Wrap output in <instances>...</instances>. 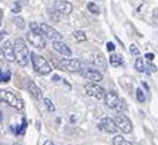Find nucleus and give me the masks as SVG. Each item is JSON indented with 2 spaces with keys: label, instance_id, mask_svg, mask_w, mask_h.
Instances as JSON below:
<instances>
[{
  "label": "nucleus",
  "instance_id": "f257e3e1",
  "mask_svg": "<svg viewBox=\"0 0 158 145\" xmlns=\"http://www.w3.org/2000/svg\"><path fill=\"white\" fill-rule=\"evenodd\" d=\"M0 101L7 104L11 108L19 110V111H22L24 108V101L22 100V97L15 94L10 90H0Z\"/></svg>",
  "mask_w": 158,
  "mask_h": 145
},
{
  "label": "nucleus",
  "instance_id": "f03ea898",
  "mask_svg": "<svg viewBox=\"0 0 158 145\" xmlns=\"http://www.w3.org/2000/svg\"><path fill=\"white\" fill-rule=\"evenodd\" d=\"M15 54H16V61L20 65H27L30 60V53L27 48L26 43L23 39H16L15 41Z\"/></svg>",
  "mask_w": 158,
  "mask_h": 145
},
{
  "label": "nucleus",
  "instance_id": "7ed1b4c3",
  "mask_svg": "<svg viewBox=\"0 0 158 145\" xmlns=\"http://www.w3.org/2000/svg\"><path fill=\"white\" fill-rule=\"evenodd\" d=\"M30 57H31V63H33V68L37 74L40 76H46V74H50L52 72V65L48 64V61L44 57L39 56L37 53H30Z\"/></svg>",
  "mask_w": 158,
  "mask_h": 145
},
{
  "label": "nucleus",
  "instance_id": "20e7f679",
  "mask_svg": "<svg viewBox=\"0 0 158 145\" xmlns=\"http://www.w3.org/2000/svg\"><path fill=\"white\" fill-rule=\"evenodd\" d=\"M104 100H106L107 107L111 108V110H114V111H117V113H121V111L125 110L124 101H123L121 98H120V95H118L117 93H114V91H108V93H106Z\"/></svg>",
  "mask_w": 158,
  "mask_h": 145
},
{
  "label": "nucleus",
  "instance_id": "39448f33",
  "mask_svg": "<svg viewBox=\"0 0 158 145\" xmlns=\"http://www.w3.org/2000/svg\"><path fill=\"white\" fill-rule=\"evenodd\" d=\"M56 65L61 70H66V71L70 72H80L81 70V61L80 60H76V58H63L59 63H56Z\"/></svg>",
  "mask_w": 158,
  "mask_h": 145
},
{
  "label": "nucleus",
  "instance_id": "423d86ee",
  "mask_svg": "<svg viewBox=\"0 0 158 145\" xmlns=\"http://www.w3.org/2000/svg\"><path fill=\"white\" fill-rule=\"evenodd\" d=\"M26 39H27V41L36 48L46 47V37L43 36V33H37V31H33V30H29L26 34Z\"/></svg>",
  "mask_w": 158,
  "mask_h": 145
},
{
  "label": "nucleus",
  "instance_id": "0eeeda50",
  "mask_svg": "<svg viewBox=\"0 0 158 145\" xmlns=\"http://www.w3.org/2000/svg\"><path fill=\"white\" fill-rule=\"evenodd\" d=\"M115 124H117L118 130H121V132H124V134H130L132 131V122L130 121V118L127 115H124V114L118 113L117 115H115Z\"/></svg>",
  "mask_w": 158,
  "mask_h": 145
},
{
  "label": "nucleus",
  "instance_id": "6e6552de",
  "mask_svg": "<svg viewBox=\"0 0 158 145\" xmlns=\"http://www.w3.org/2000/svg\"><path fill=\"white\" fill-rule=\"evenodd\" d=\"M84 90H85V93H87V95L94 97V98H97V100H103V98L106 97V91H104V88L101 87V85H98L97 83L85 84Z\"/></svg>",
  "mask_w": 158,
  "mask_h": 145
},
{
  "label": "nucleus",
  "instance_id": "1a4fd4ad",
  "mask_svg": "<svg viewBox=\"0 0 158 145\" xmlns=\"http://www.w3.org/2000/svg\"><path fill=\"white\" fill-rule=\"evenodd\" d=\"M40 29H41L43 36L46 37V39H50L52 41H60V39H61V34H60V33L57 31L54 27H52V26L41 23V24H40Z\"/></svg>",
  "mask_w": 158,
  "mask_h": 145
},
{
  "label": "nucleus",
  "instance_id": "9d476101",
  "mask_svg": "<svg viewBox=\"0 0 158 145\" xmlns=\"http://www.w3.org/2000/svg\"><path fill=\"white\" fill-rule=\"evenodd\" d=\"M80 74L84 77L85 80L91 81V83H98V81L103 80V74L98 71V70H93V68H84L81 70Z\"/></svg>",
  "mask_w": 158,
  "mask_h": 145
},
{
  "label": "nucleus",
  "instance_id": "9b49d317",
  "mask_svg": "<svg viewBox=\"0 0 158 145\" xmlns=\"http://www.w3.org/2000/svg\"><path fill=\"white\" fill-rule=\"evenodd\" d=\"M98 128L101 131H106V132H110V134H114L115 131L118 130L117 124H115L114 120H111V118H108V117H106V118H103V120L98 122Z\"/></svg>",
  "mask_w": 158,
  "mask_h": 145
},
{
  "label": "nucleus",
  "instance_id": "f8f14e48",
  "mask_svg": "<svg viewBox=\"0 0 158 145\" xmlns=\"http://www.w3.org/2000/svg\"><path fill=\"white\" fill-rule=\"evenodd\" d=\"M54 9L59 11L61 16H69L73 11V6L71 3L66 2V0H56L54 2Z\"/></svg>",
  "mask_w": 158,
  "mask_h": 145
},
{
  "label": "nucleus",
  "instance_id": "ddd939ff",
  "mask_svg": "<svg viewBox=\"0 0 158 145\" xmlns=\"http://www.w3.org/2000/svg\"><path fill=\"white\" fill-rule=\"evenodd\" d=\"M2 53H3L4 58L7 61L13 63L16 61V54H15V44H11L10 41H6V43L2 46Z\"/></svg>",
  "mask_w": 158,
  "mask_h": 145
},
{
  "label": "nucleus",
  "instance_id": "4468645a",
  "mask_svg": "<svg viewBox=\"0 0 158 145\" xmlns=\"http://www.w3.org/2000/svg\"><path fill=\"white\" fill-rule=\"evenodd\" d=\"M52 47H53V50H56L57 53H60L63 56H66V57H70L71 56V50L63 41H52Z\"/></svg>",
  "mask_w": 158,
  "mask_h": 145
},
{
  "label": "nucleus",
  "instance_id": "2eb2a0df",
  "mask_svg": "<svg viewBox=\"0 0 158 145\" xmlns=\"http://www.w3.org/2000/svg\"><path fill=\"white\" fill-rule=\"evenodd\" d=\"M29 91H30V94H31V97H33L34 100L41 101V98H43V91L37 87L36 83H34V81H31V80L29 81Z\"/></svg>",
  "mask_w": 158,
  "mask_h": 145
},
{
  "label": "nucleus",
  "instance_id": "dca6fc26",
  "mask_svg": "<svg viewBox=\"0 0 158 145\" xmlns=\"http://www.w3.org/2000/svg\"><path fill=\"white\" fill-rule=\"evenodd\" d=\"M110 64L113 65V67H120V65H123V58H121V56H118V54L110 56Z\"/></svg>",
  "mask_w": 158,
  "mask_h": 145
},
{
  "label": "nucleus",
  "instance_id": "f3484780",
  "mask_svg": "<svg viewBox=\"0 0 158 145\" xmlns=\"http://www.w3.org/2000/svg\"><path fill=\"white\" fill-rule=\"evenodd\" d=\"M73 37H74V40L76 41H85L87 40V36H85V33L83 31V30H77V31H74L73 33Z\"/></svg>",
  "mask_w": 158,
  "mask_h": 145
},
{
  "label": "nucleus",
  "instance_id": "a211bd4d",
  "mask_svg": "<svg viewBox=\"0 0 158 145\" xmlns=\"http://www.w3.org/2000/svg\"><path fill=\"white\" fill-rule=\"evenodd\" d=\"M11 78V72L9 71H2L0 70V83H9Z\"/></svg>",
  "mask_w": 158,
  "mask_h": 145
},
{
  "label": "nucleus",
  "instance_id": "6ab92c4d",
  "mask_svg": "<svg viewBox=\"0 0 158 145\" xmlns=\"http://www.w3.org/2000/svg\"><path fill=\"white\" fill-rule=\"evenodd\" d=\"M113 144H114V145H132L131 142L125 141V139L121 137V135H115L114 139H113Z\"/></svg>",
  "mask_w": 158,
  "mask_h": 145
},
{
  "label": "nucleus",
  "instance_id": "aec40b11",
  "mask_svg": "<svg viewBox=\"0 0 158 145\" xmlns=\"http://www.w3.org/2000/svg\"><path fill=\"white\" fill-rule=\"evenodd\" d=\"M48 13H50V19H52V20H54V22H60V20H61V17L63 16L60 14L59 11L56 10V9H53V10H48Z\"/></svg>",
  "mask_w": 158,
  "mask_h": 145
},
{
  "label": "nucleus",
  "instance_id": "412c9836",
  "mask_svg": "<svg viewBox=\"0 0 158 145\" xmlns=\"http://www.w3.org/2000/svg\"><path fill=\"white\" fill-rule=\"evenodd\" d=\"M13 23L17 26L19 29H24V27H26L24 20H23V17H20V16H15V17H13Z\"/></svg>",
  "mask_w": 158,
  "mask_h": 145
},
{
  "label": "nucleus",
  "instance_id": "4be33fe9",
  "mask_svg": "<svg viewBox=\"0 0 158 145\" xmlns=\"http://www.w3.org/2000/svg\"><path fill=\"white\" fill-rule=\"evenodd\" d=\"M135 70L138 72H144V71H145V65H144L143 58H137V60H135Z\"/></svg>",
  "mask_w": 158,
  "mask_h": 145
},
{
  "label": "nucleus",
  "instance_id": "5701e85b",
  "mask_svg": "<svg viewBox=\"0 0 158 145\" xmlns=\"http://www.w3.org/2000/svg\"><path fill=\"white\" fill-rule=\"evenodd\" d=\"M87 9H88L90 11H91L93 14H100V9H98V6H97L96 3H93V2H91V3H88V4H87Z\"/></svg>",
  "mask_w": 158,
  "mask_h": 145
},
{
  "label": "nucleus",
  "instance_id": "b1692460",
  "mask_svg": "<svg viewBox=\"0 0 158 145\" xmlns=\"http://www.w3.org/2000/svg\"><path fill=\"white\" fill-rule=\"evenodd\" d=\"M44 104H46V107H47V110L50 111V113H54V111H56V107L53 105L52 100H48V98H44Z\"/></svg>",
  "mask_w": 158,
  "mask_h": 145
},
{
  "label": "nucleus",
  "instance_id": "393cba45",
  "mask_svg": "<svg viewBox=\"0 0 158 145\" xmlns=\"http://www.w3.org/2000/svg\"><path fill=\"white\" fill-rule=\"evenodd\" d=\"M137 100H138L140 102H144V101H145V95H144L143 90H140V88L137 90Z\"/></svg>",
  "mask_w": 158,
  "mask_h": 145
},
{
  "label": "nucleus",
  "instance_id": "a878e982",
  "mask_svg": "<svg viewBox=\"0 0 158 145\" xmlns=\"http://www.w3.org/2000/svg\"><path fill=\"white\" fill-rule=\"evenodd\" d=\"M130 51H131V54H134V56H138V54H140V50L137 48L135 44H131V46H130Z\"/></svg>",
  "mask_w": 158,
  "mask_h": 145
},
{
  "label": "nucleus",
  "instance_id": "bb28decb",
  "mask_svg": "<svg viewBox=\"0 0 158 145\" xmlns=\"http://www.w3.org/2000/svg\"><path fill=\"white\" fill-rule=\"evenodd\" d=\"M26 125H27V122H26V120L23 118V122H22V127H20V130L16 132V134H24V131H26Z\"/></svg>",
  "mask_w": 158,
  "mask_h": 145
},
{
  "label": "nucleus",
  "instance_id": "cd10ccee",
  "mask_svg": "<svg viewBox=\"0 0 158 145\" xmlns=\"http://www.w3.org/2000/svg\"><path fill=\"white\" fill-rule=\"evenodd\" d=\"M114 48H115L114 43H111V41H108V43H107V50H108V51H114Z\"/></svg>",
  "mask_w": 158,
  "mask_h": 145
},
{
  "label": "nucleus",
  "instance_id": "c85d7f7f",
  "mask_svg": "<svg viewBox=\"0 0 158 145\" xmlns=\"http://www.w3.org/2000/svg\"><path fill=\"white\" fill-rule=\"evenodd\" d=\"M145 58H147L148 61H152V60H154V54H152V53H148V54H145Z\"/></svg>",
  "mask_w": 158,
  "mask_h": 145
},
{
  "label": "nucleus",
  "instance_id": "c756f323",
  "mask_svg": "<svg viewBox=\"0 0 158 145\" xmlns=\"http://www.w3.org/2000/svg\"><path fill=\"white\" fill-rule=\"evenodd\" d=\"M20 10H22V6H20V4H16L15 7H13V11H15V13H19Z\"/></svg>",
  "mask_w": 158,
  "mask_h": 145
},
{
  "label": "nucleus",
  "instance_id": "7c9ffc66",
  "mask_svg": "<svg viewBox=\"0 0 158 145\" xmlns=\"http://www.w3.org/2000/svg\"><path fill=\"white\" fill-rule=\"evenodd\" d=\"M6 36H7V31H0V40H3Z\"/></svg>",
  "mask_w": 158,
  "mask_h": 145
},
{
  "label": "nucleus",
  "instance_id": "2f4dec72",
  "mask_svg": "<svg viewBox=\"0 0 158 145\" xmlns=\"http://www.w3.org/2000/svg\"><path fill=\"white\" fill-rule=\"evenodd\" d=\"M60 80V77L57 76V74H54V76H53V78H52V81H59Z\"/></svg>",
  "mask_w": 158,
  "mask_h": 145
},
{
  "label": "nucleus",
  "instance_id": "473e14b6",
  "mask_svg": "<svg viewBox=\"0 0 158 145\" xmlns=\"http://www.w3.org/2000/svg\"><path fill=\"white\" fill-rule=\"evenodd\" d=\"M2 22H3V11L0 9V26H2Z\"/></svg>",
  "mask_w": 158,
  "mask_h": 145
},
{
  "label": "nucleus",
  "instance_id": "72a5a7b5",
  "mask_svg": "<svg viewBox=\"0 0 158 145\" xmlns=\"http://www.w3.org/2000/svg\"><path fill=\"white\" fill-rule=\"evenodd\" d=\"M43 145H54V144H53V141H46Z\"/></svg>",
  "mask_w": 158,
  "mask_h": 145
},
{
  "label": "nucleus",
  "instance_id": "f704fd0d",
  "mask_svg": "<svg viewBox=\"0 0 158 145\" xmlns=\"http://www.w3.org/2000/svg\"><path fill=\"white\" fill-rule=\"evenodd\" d=\"M15 145H22V144H15Z\"/></svg>",
  "mask_w": 158,
  "mask_h": 145
},
{
  "label": "nucleus",
  "instance_id": "c9c22d12",
  "mask_svg": "<svg viewBox=\"0 0 158 145\" xmlns=\"http://www.w3.org/2000/svg\"><path fill=\"white\" fill-rule=\"evenodd\" d=\"M0 145H2V144H0Z\"/></svg>",
  "mask_w": 158,
  "mask_h": 145
}]
</instances>
